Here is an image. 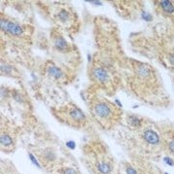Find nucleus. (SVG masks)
<instances>
[{
  "label": "nucleus",
  "mask_w": 174,
  "mask_h": 174,
  "mask_svg": "<svg viewBox=\"0 0 174 174\" xmlns=\"http://www.w3.org/2000/svg\"><path fill=\"white\" fill-rule=\"evenodd\" d=\"M90 111L99 121H110L117 112L115 105L106 99H96L90 105Z\"/></svg>",
  "instance_id": "1"
},
{
  "label": "nucleus",
  "mask_w": 174,
  "mask_h": 174,
  "mask_svg": "<svg viewBox=\"0 0 174 174\" xmlns=\"http://www.w3.org/2000/svg\"><path fill=\"white\" fill-rule=\"evenodd\" d=\"M58 114L65 117V119L68 122H73V125L82 124L86 121L84 113L75 105H68L58 110Z\"/></svg>",
  "instance_id": "2"
},
{
  "label": "nucleus",
  "mask_w": 174,
  "mask_h": 174,
  "mask_svg": "<svg viewBox=\"0 0 174 174\" xmlns=\"http://www.w3.org/2000/svg\"><path fill=\"white\" fill-rule=\"evenodd\" d=\"M1 28L4 32L8 33L9 35L21 37L23 35V29L18 24L13 22L9 19H1Z\"/></svg>",
  "instance_id": "3"
},
{
  "label": "nucleus",
  "mask_w": 174,
  "mask_h": 174,
  "mask_svg": "<svg viewBox=\"0 0 174 174\" xmlns=\"http://www.w3.org/2000/svg\"><path fill=\"white\" fill-rule=\"evenodd\" d=\"M144 139L146 140L147 142L150 143V144H154V145H156L160 142V138L158 136V135L155 132H153L151 130H148V131H146L144 132Z\"/></svg>",
  "instance_id": "4"
},
{
  "label": "nucleus",
  "mask_w": 174,
  "mask_h": 174,
  "mask_svg": "<svg viewBox=\"0 0 174 174\" xmlns=\"http://www.w3.org/2000/svg\"><path fill=\"white\" fill-rule=\"evenodd\" d=\"M48 73L54 79H59L63 76V73L61 72L59 68H57L56 66L54 65H50L49 68H48Z\"/></svg>",
  "instance_id": "5"
},
{
  "label": "nucleus",
  "mask_w": 174,
  "mask_h": 174,
  "mask_svg": "<svg viewBox=\"0 0 174 174\" xmlns=\"http://www.w3.org/2000/svg\"><path fill=\"white\" fill-rule=\"evenodd\" d=\"M55 45L59 50H67L68 49V44L65 41V39L61 36H58L55 39Z\"/></svg>",
  "instance_id": "6"
},
{
  "label": "nucleus",
  "mask_w": 174,
  "mask_h": 174,
  "mask_svg": "<svg viewBox=\"0 0 174 174\" xmlns=\"http://www.w3.org/2000/svg\"><path fill=\"white\" fill-rule=\"evenodd\" d=\"M160 6L164 10V12L167 13V14H173L174 13V6L170 1H160Z\"/></svg>",
  "instance_id": "7"
},
{
  "label": "nucleus",
  "mask_w": 174,
  "mask_h": 174,
  "mask_svg": "<svg viewBox=\"0 0 174 174\" xmlns=\"http://www.w3.org/2000/svg\"><path fill=\"white\" fill-rule=\"evenodd\" d=\"M98 169L99 171L103 173V174H109L111 170V167L109 164H105V163H101L98 164Z\"/></svg>",
  "instance_id": "8"
},
{
  "label": "nucleus",
  "mask_w": 174,
  "mask_h": 174,
  "mask_svg": "<svg viewBox=\"0 0 174 174\" xmlns=\"http://www.w3.org/2000/svg\"><path fill=\"white\" fill-rule=\"evenodd\" d=\"M0 142H1V144L4 145V146H9V145H12L13 139L8 135H2L1 136H0Z\"/></svg>",
  "instance_id": "9"
},
{
  "label": "nucleus",
  "mask_w": 174,
  "mask_h": 174,
  "mask_svg": "<svg viewBox=\"0 0 174 174\" xmlns=\"http://www.w3.org/2000/svg\"><path fill=\"white\" fill-rule=\"evenodd\" d=\"M64 174H77V171H76L75 169H73V168H67V169H65Z\"/></svg>",
  "instance_id": "10"
},
{
  "label": "nucleus",
  "mask_w": 174,
  "mask_h": 174,
  "mask_svg": "<svg viewBox=\"0 0 174 174\" xmlns=\"http://www.w3.org/2000/svg\"><path fill=\"white\" fill-rule=\"evenodd\" d=\"M127 173L128 174H137L136 171L133 168H132V167H128V168H127Z\"/></svg>",
  "instance_id": "11"
},
{
  "label": "nucleus",
  "mask_w": 174,
  "mask_h": 174,
  "mask_svg": "<svg viewBox=\"0 0 174 174\" xmlns=\"http://www.w3.org/2000/svg\"><path fill=\"white\" fill-rule=\"evenodd\" d=\"M169 150H170V151H171V152L174 154V140L169 143Z\"/></svg>",
  "instance_id": "12"
},
{
  "label": "nucleus",
  "mask_w": 174,
  "mask_h": 174,
  "mask_svg": "<svg viewBox=\"0 0 174 174\" xmlns=\"http://www.w3.org/2000/svg\"><path fill=\"white\" fill-rule=\"evenodd\" d=\"M164 162H165L166 164H168L169 165H173V162L171 160V159H169V158H165V159H164Z\"/></svg>",
  "instance_id": "13"
},
{
  "label": "nucleus",
  "mask_w": 174,
  "mask_h": 174,
  "mask_svg": "<svg viewBox=\"0 0 174 174\" xmlns=\"http://www.w3.org/2000/svg\"><path fill=\"white\" fill-rule=\"evenodd\" d=\"M168 59H169V61H170L171 65H172V66H174V53L169 56V58H168Z\"/></svg>",
  "instance_id": "14"
},
{
  "label": "nucleus",
  "mask_w": 174,
  "mask_h": 174,
  "mask_svg": "<svg viewBox=\"0 0 174 174\" xmlns=\"http://www.w3.org/2000/svg\"><path fill=\"white\" fill-rule=\"evenodd\" d=\"M165 174H167V173H165Z\"/></svg>",
  "instance_id": "15"
}]
</instances>
